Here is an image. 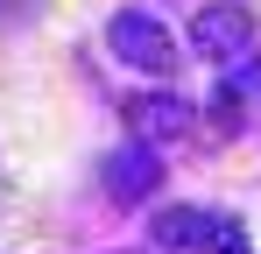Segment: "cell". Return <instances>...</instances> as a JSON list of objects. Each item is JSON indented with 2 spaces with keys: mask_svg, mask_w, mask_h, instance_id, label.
Returning a JSON list of instances; mask_svg holds the SVG:
<instances>
[{
  "mask_svg": "<svg viewBox=\"0 0 261 254\" xmlns=\"http://www.w3.org/2000/svg\"><path fill=\"white\" fill-rule=\"evenodd\" d=\"M155 184H163V163H155L148 141H127V148L106 156V198H113V205H141Z\"/></svg>",
  "mask_w": 261,
  "mask_h": 254,
  "instance_id": "obj_3",
  "label": "cell"
},
{
  "mask_svg": "<svg viewBox=\"0 0 261 254\" xmlns=\"http://www.w3.org/2000/svg\"><path fill=\"white\" fill-rule=\"evenodd\" d=\"M191 49H198L205 64H247V57H254V7L205 0L198 21H191Z\"/></svg>",
  "mask_w": 261,
  "mask_h": 254,
  "instance_id": "obj_1",
  "label": "cell"
},
{
  "mask_svg": "<svg viewBox=\"0 0 261 254\" xmlns=\"http://www.w3.org/2000/svg\"><path fill=\"white\" fill-rule=\"evenodd\" d=\"M127 113H134V127H141L148 148H155V141H176V134H191V106L170 99V92H163V99H134Z\"/></svg>",
  "mask_w": 261,
  "mask_h": 254,
  "instance_id": "obj_4",
  "label": "cell"
},
{
  "mask_svg": "<svg viewBox=\"0 0 261 254\" xmlns=\"http://www.w3.org/2000/svg\"><path fill=\"white\" fill-rule=\"evenodd\" d=\"M106 49L134 64V71H170L176 49H170V29L155 21V14H141V7H120L113 21H106Z\"/></svg>",
  "mask_w": 261,
  "mask_h": 254,
  "instance_id": "obj_2",
  "label": "cell"
}]
</instances>
